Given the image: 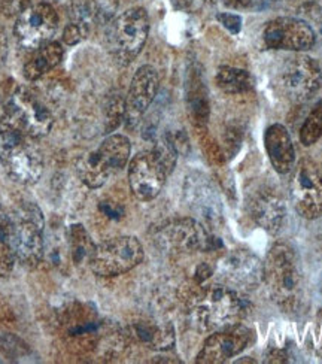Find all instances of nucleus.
Returning <instances> with one entry per match:
<instances>
[{"label": "nucleus", "instance_id": "obj_16", "mask_svg": "<svg viewBox=\"0 0 322 364\" xmlns=\"http://www.w3.org/2000/svg\"><path fill=\"white\" fill-rule=\"evenodd\" d=\"M254 333L245 326H235L220 331H213L197 355V363L220 364L236 357L252 341Z\"/></svg>", "mask_w": 322, "mask_h": 364}, {"label": "nucleus", "instance_id": "obj_27", "mask_svg": "<svg viewBox=\"0 0 322 364\" xmlns=\"http://www.w3.org/2000/svg\"><path fill=\"white\" fill-rule=\"evenodd\" d=\"M203 82L200 81V78L193 77L191 78V84H190V90H188V105L190 109L193 112V117L197 121H205L208 119V114H209V103H208V97L205 93V88L202 85Z\"/></svg>", "mask_w": 322, "mask_h": 364}, {"label": "nucleus", "instance_id": "obj_14", "mask_svg": "<svg viewBox=\"0 0 322 364\" xmlns=\"http://www.w3.org/2000/svg\"><path fill=\"white\" fill-rule=\"evenodd\" d=\"M316 42L313 28L303 20L281 17L270 21L264 28V43L270 50L308 51Z\"/></svg>", "mask_w": 322, "mask_h": 364}, {"label": "nucleus", "instance_id": "obj_12", "mask_svg": "<svg viewBox=\"0 0 322 364\" xmlns=\"http://www.w3.org/2000/svg\"><path fill=\"white\" fill-rule=\"evenodd\" d=\"M157 242L161 248L176 254L206 251L212 247V237L206 227L193 218L172 220L157 230Z\"/></svg>", "mask_w": 322, "mask_h": 364}, {"label": "nucleus", "instance_id": "obj_4", "mask_svg": "<svg viewBox=\"0 0 322 364\" xmlns=\"http://www.w3.org/2000/svg\"><path fill=\"white\" fill-rule=\"evenodd\" d=\"M132 144L124 134H111L95 151L82 154L76 161V172L90 188H100L122 168H126Z\"/></svg>", "mask_w": 322, "mask_h": 364}, {"label": "nucleus", "instance_id": "obj_15", "mask_svg": "<svg viewBox=\"0 0 322 364\" xmlns=\"http://www.w3.org/2000/svg\"><path fill=\"white\" fill-rule=\"evenodd\" d=\"M220 273L228 287L237 291H249L263 282L264 266L255 254L247 250H236L221 260Z\"/></svg>", "mask_w": 322, "mask_h": 364}, {"label": "nucleus", "instance_id": "obj_24", "mask_svg": "<svg viewBox=\"0 0 322 364\" xmlns=\"http://www.w3.org/2000/svg\"><path fill=\"white\" fill-rule=\"evenodd\" d=\"M17 255L12 244L9 217H0V277L9 275Z\"/></svg>", "mask_w": 322, "mask_h": 364}, {"label": "nucleus", "instance_id": "obj_1", "mask_svg": "<svg viewBox=\"0 0 322 364\" xmlns=\"http://www.w3.org/2000/svg\"><path fill=\"white\" fill-rule=\"evenodd\" d=\"M263 266V281L273 300L285 312L296 311L303 296V277L294 250L286 244H276Z\"/></svg>", "mask_w": 322, "mask_h": 364}, {"label": "nucleus", "instance_id": "obj_21", "mask_svg": "<svg viewBox=\"0 0 322 364\" xmlns=\"http://www.w3.org/2000/svg\"><path fill=\"white\" fill-rule=\"evenodd\" d=\"M63 48L58 42H48L38 48L33 57L24 65V77L27 81L35 82L53 70L63 58Z\"/></svg>", "mask_w": 322, "mask_h": 364}, {"label": "nucleus", "instance_id": "obj_34", "mask_svg": "<svg viewBox=\"0 0 322 364\" xmlns=\"http://www.w3.org/2000/svg\"><path fill=\"white\" fill-rule=\"evenodd\" d=\"M251 2H252V6L257 4V2H259V4H262V5H267V4H273V2H278V0H251Z\"/></svg>", "mask_w": 322, "mask_h": 364}, {"label": "nucleus", "instance_id": "obj_35", "mask_svg": "<svg viewBox=\"0 0 322 364\" xmlns=\"http://www.w3.org/2000/svg\"><path fill=\"white\" fill-rule=\"evenodd\" d=\"M321 175H322V171H321Z\"/></svg>", "mask_w": 322, "mask_h": 364}, {"label": "nucleus", "instance_id": "obj_23", "mask_svg": "<svg viewBox=\"0 0 322 364\" xmlns=\"http://www.w3.org/2000/svg\"><path fill=\"white\" fill-rule=\"evenodd\" d=\"M217 84L227 95H243L252 88V78L248 70L222 66L217 72Z\"/></svg>", "mask_w": 322, "mask_h": 364}, {"label": "nucleus", "instance_id": "obj_18", "mask_svg": "<svg viewBox=\"0 0 322 364\" xmlns=\"http://www.w3.org/2000/svg\"><path fill=\"white\" fill-rule=\"evenodd\" d=\"M159 73L152 66L145 65L136 70L126 99V115L132 121L142 117L154 102L159 93Z\"/></svg>", "mask_w": 322, "mask_h": 364}, {"label": "nucleus", "instance_id": "obj_17", "mask_svg": "<svg viewBox=\"0 0 322 364\" xmlns=\"http://www.w3.org/2000/svg\"><path fill=\"white\" fill-rule=\"evenodd\" d=\"M248 210L255 224L270 235L281 230L286 215L284 197L269 186H259L248 193Z\"/></svg>", "mask_w": 322, "mask_h": 364}, {"label": "nucleus", "instance_id": "obj_11", "mask_svg": "<svg viewBox=\"0 0 322 364\" xmlns=\"http://www.w3.org/2000/svg\"><path fill=\"white\" fill-rule=\"evenodd\" d=\"M171 173L154 149L142 151L129 164L130 190L139 200L149 202L160 194Z\"/></svg>", "mask_w": 322, "mask_h": 364}, {"label": "nucleus", "instance_id": "obj_26", "mask_svg": "<svg viewBox=\"0 0 322 364\" xmlns=\"http://www.w3.org/2000/svg\"><path fill=\"white\" fill-rule=\"evenodd\" d=\"M322 138V102H318L300 129V141L304 146H311Z\"/></svg>", "mask_w": 322, "mask_h": 364}, {"label": "nucleus", "instance_id": "obj_32", "mask_svg": "<svg viewBox=\"0 0 322 364\" xmlns=\"http://www.w3.org/2000/svg\"><path fill=\"white\" fill-rule=\"evenodd\" d=\"M218 21L228 30L230 33L237 35L242 28V18L236 14H230V12H222L218 14Z\"/></svg>", "mask_w": 322, "mask_h": 364}, {"label": "nucleus", "instance_id": "obj_19", "mask_svg": "<svg viewBox=\"0 0 322 364\" xmlns=\"http://www.w3.org/2000/svg\"><path fill=\"white\" fill-rule=\"evenodd\" d=\"M264 146L276 172L284 175L294 168L296 149L288 130L282 124H273L266 130Z\"/></svg>", "mask_w": 322, "mask_h": 364}, {"label": "nucleus", "instance_id": "obj_9", "mask_svg": "<svg viewBox=\"0 0 322 364\" xmlns=\"http://www.w3.org/2000/svg\"><path fill=\"white\" fill-rule=\"evenodd\" d=\"M321 66L309 55L286 58L278 72V87L293 102L309 100L321 87Z\"/></svg>", "mask_w": 322, "mask_h": 364}, {"label": "nucleus", "instance_id": "obj_22", "mask_svg": "<svg viewBox=\"0 0 322 364\" xmlns=\"http://www.w3.org/2000/svg\"><path fill=\"white\" fill-rule=\"evenodd\" d=\"M187 194L191 196V206L208 223H217L221 217L220 200L215 191L203 181H194L187 188Z\"/></svg>", "mask_w": 322, "mask_h": 364}, {"label": "nucleus", "instance_id": "obj_3", "mask_svg": "<svg viewBox=\"0 0 322 364\" xmlns=\"http://www.w3.org/2000/svg\"><path fill=\"white\" fill-rule=\"evenodd\" d=\"M30 136L0 117V160L21 184H35L42 175V157Z\"/></svg>", "mask_w": 322, "mask_h": 364}, {"label": "nucleus", "instance_id": "obj_25", "mask_svg": "<svg viewBox=\"0 0 322 364\" xmlns=\"http://www.w3.org/2000/svg\"><path fill=\"white\" fill-rule=\"evenodd\" d=\"M70 245H72V255L73 262L76 264L84 263L85 260L90 262L91 255L96 245L91 242L88 233L84 230L82 225H73L70 230Z\"/></svg>", "mask_w": 322, "mask_h": 364}, {"label": "nucleus", "instance_id": "obj_30", "mask_svg": "<svg viewBox=\"0 0 322 364\" xmlns=\"http://www.w3.org/2000/svg\"><path fill=\"white\" fill-rule=\"evenodd\" d=\"M88 33V24L84 21H75L72 24H69L65 32H63V41L68 45H76L80 43Z\"/></svg>", "mask_w": 322, "mask_h": 364}, {"label": "nucleus", "instance_id": "obj_8", "mask_svg": "<svg viewBox=\"0 0 322 364\" xmlns=\"http://www.w3.org/2000/svg\"><path fill=\"white\" fill-rule=\"evenodd\" d=\"M144 260V247L134 236H118L102 242L93 251L90 267L97 277L122 275Z\"/></svg>", "mask_w": 322, "mask_h": 364}, {"label": "nucleus", "instance_id": "obj_2", "mask_svg": "<svg viewBox=\"0 0 322 364\" xmlns=\"http://www.w3.org/2000/svg\"><path fill=\"white\" fill-rule=\"evenodd\" d=\"M248 314V303L240 293L228 285H210L198 296L194 306V318L203 331L232 328Z\"/></svg>", "mask_w": 322, "mask_h": 364}, {"label": "nucleus", "instance_id": "obj_28", "mask_svg": "<svg viewBox=\"0 0 322 364\" xmlns=\"http://www.w3.org/2000/svg\"><path fill=\"white\" fill-rule=\"evenodd\" d=\"M126 115V100L119 97V95H114L107 100L106 111H104V121H106V130L114 132L121 124L122 118Z\"/></svg>", "mask_w": 322, "mask_h": 364}, {"label": "nucleus", "instance_id": "obj_7", "mask_svg": "<svg viewBox=\"0 0 322 364\" xmlns=\"http://www.w3.org/2000/svg\"><path fill=\"white\" fill-rule=\"evenodd\" d=\"M0 117L33 139L48 134L54 121L47 106L27 88L15 91L0 111Z\"/></svg>", "mask_w": 322, "mask_h": 364}, {"label": "nucleus", "instance_id": "obj_10", "mask_svg": "<svg viewBox=\"0 0 322 364\" xmlns=\"http://www.w3.org/2000/svg\"><path fill=\"white\" fill-rule=\"evenodd\" d=\"M58 28V15L50 4H32L26 8L15 23V36L21 47L36 51L51 42Z\"/></svg>", "mask_w": 322, "mask_h": 364}, {"label": "nucleus", "instance_id": "obj_5", "mask_svg": "<svg viewBox=\"0 0 322 364\" xmlns=\"http://www.w3.org/2000/svg\"><path fill=\"white\" fill-rule=\"evenodd\" d=\"M149 18L144 8H130L109 24L107 28V47L121 63H130L148 39Z\"/></svg>", "mask_w": 322, "mask_h": 364}, {"label": "nucleus", "instance_id": "obj_13", "mask_svg": "<svg viewBox=\"0 0 322 364\" xmlns=\"http://www.w3.org/2000/svg\"><path fill=\"white\" fill-rule=\"evenodd\" d=\"M289 197L297 214L306 220L322 215V175L312 163H301L289 186Z\"/></svg>", "mask_w": 322, "mask_h": 364}, {"label": "nucleus", "instance_id": "obj_29", "mask_svg": "<svg viewBox=\"0 0 322 364\" xmlns=\"http://www.w3.org/2000/svg\"><path fill=\"white\" fill-rule=\"evenodd\" d=\"M0 353L8 358H20L28 353L27 345L12 335H5L0 338Z\"/></svg>", "mask_w": 322, "mask_h": 364}, {"label": "nucleus", "instance_id": "obj_33", "mask_svg": "<svg viewBox=\"0 0 322 364\" xmlns=\"http://www.w3.org/2000/svg\"><path fill=\"white\" fill-rule=\"evenodd\" d=\"M8 55V38L5 30L0 27V65L5 62V58Z\"/></svg>", "mask_w": 322, "mask_h": 364}, {"label": "nucleus", "instance_id": "obj_6", "mask_svg": "<svg viewBox=\"0 0 322 364\" xmlns=\"http://www.w3.org/2000/svg\"><path fill=\"white\" fill-rule=\"evenodd\" d=\"M9 217L11 236L17 260L26 266H38L43 257V217L33 203H26Z\"/></svg>", "mask_w": 322, "mask_h": 364}, {"label": "nucleus", "instance_id": "obj_20", "mask_svg": "<svg viewBox=\"0 0 322 364\" xmlns=\"http://www.w3.org/2000/svg\"><path fill=\"white\" fill-rule=\"evenodd\" d=\"M132 336L151 350L166 351L175 343V331L172 324L156 323L151 320H141L130 326Z\"/></svg>", "mask_w": 322, "mask_h": 364}, {"label": "nucleus", "instance_id": "obj_31", "mask_svg": "<svg viewBox=\"0 0 322 364\" xmlns=\"http://www.w3.org/2000/svg\"><path fill=\"white\" fill-rule=\"evenodd\" d=\"M30 5V0H0V14L5 17H18Z\"/></svg>", "mask_w": 322, "mask_h": 364}]
</instances>
